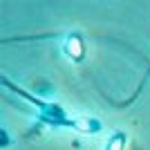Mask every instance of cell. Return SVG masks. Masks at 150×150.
Returning a JSON list of instances; mask_svg holds the SVG:
<instances>
[{
  "instance_id": "cell-1",
  "label": "cell",
  "mask_w": 150,
  "mask_h": 150,
  "mask_svg": "<svg viewBox=\"0 0 150 150\" xmlns=\"http://www.w3.org/2000/svg\"><path fill=\"white\" fill-rule=\"evenodd\" d=\"M65 54H67L72 61H81L85 56V47H83V38L72 34V36L65 40Z\"/></svg>"
},
{
  "instance_id": "cell-2",
  "label": "cell",
  "mask_w": 150,
  "mask_h": 150,
  "mask_svg": "<svg viewBox=\"0 0 150 150\" xmlns=\"http://www.w3.org/2000/svg\"><path fill=\"white\" fill-rule=\"evenodd\" d=\"M123 144H125V137H123V132H119L117 137L110 139V144H108V150H123Z\"/></svg>"
}]
</instances>
